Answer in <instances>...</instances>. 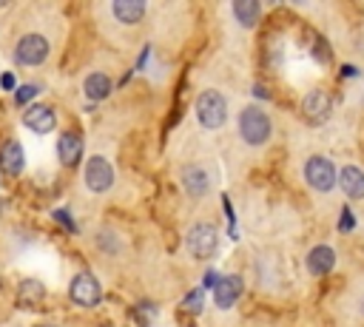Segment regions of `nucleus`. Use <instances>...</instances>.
<instances>
[{"mask_svg":"<svg viewBox=\"0 0 364 327\" xmlns=\"http://www.w3.org/2000/svg\"><path fill=\"white\" fill-rule=\"evenodd\" d=\"M270 117L259 108V105H247L242 114H239V134L247 145H264L267 136H270Z\"/></svg>","mask_w":364,"mask_h":327,"instance_id":"f257e3e1","label":"nucleus"},{"mask_svg":"<svg viewBox=\"0 0 364 327\" xmlns=\"http://www.w3.org/2000/svg\"><path fill=\"white\" fill-rule=\"evenodd\" d=\"M196 119H199L205 128H219V125H225V119H228V100H225L219 91H213V88L202 91V94L196 97Z\"/></svg>","mask_w":364,"mask_h":327,"instance_id":"f03ea898","label":"nucleus"},{"mask_svg":"<svg viewBox=\"0 0 364 327\" xmlns=\"http://www.w3.org/2000/svg\"><path fill=\"white\" fill-rule=\"evenodd\" d=\"M185 245H188V253L193 259H210L216 253V247H219V233H216V227L210 222H196L188 230Z\"/></svg>","mask_w":364,"mask_h":327,"instance_id":"7ed1b4c3","label":"nucleus"},{"mask_svg":"<svg viewBox=\"0 0 364 327\" xmlns=\"http://www.w3.org/2000/svg\"><path fill=\"white\" fill-rule=\"evenodd\" d=\"M304 182L313 188V191H333L336 188V182H338V176H336V165L327 159V156H310L307 162H304Z\"/></svg>","mask_w":364,"mask_h":327,"instance_id":"20e7f679","label":"nucleus"},{"mask_svg":"<svg viewBox=\"0 0 364 327\" xmlns=\"http://www.w3.org/2000/svg\"><path fill=\"white\" fill-rule=\"evenodd\" d=\"M68 296L80 304V307H94V304H100V299H102V290H100V282L91 276V273H77L74 279H71V284H68Z\"/></svg>","mask_w":364,"mask_h":327,"instance_id":"39448f33","label":"nucleus"},{"mask_svg":"<svg viewBox=\"0 0 364 327\" xmlns=\"http://www.w3.org/2000/svg\"><path fill=\"white\" fill-rule=\"evenodd\" d=\"M14 57L23 65H40L48 57V40L43 34H26L20 37V43L14 45Z\"/></svg>","mask_w":364,"mask_h":327,"instance_id":"423d86ee","label":"nucleus"},{"mask_svg":"<svg viewBox=\"0 0 364 327\" xmlns=\"http://www.w3.org/2000/svg\"><path fill=\"white\" fill-rule=\"evenodd\" d=\"M85 185L94 191V193H102L114 185V168L105 156H91L85 162Z\"/></svg>","mask_w":364,"mask_h":327,"instance_id":"0eeeda50","label":"nucleus"},{"mask_svg":"<svg viewBox=\"0 0 364 327\" xmlns=\"http://www.w3.org/2000/svg\"><path fill=\"white\" fill-rule=\"evenodd\" d=\"M330 108H333V100H330V94L324 88H313L301 102L304 119H310V122H324L330 117Z\"/></svg>","mask_w":364,"mask_h":327,"instance_id":"6e6552de","label":"nucleus"},{"mask_svg":"<svg viewBox=\"0 0 364 327\" xmlns=\"http://www.w3.org/2000/svg\"><path fill=\"white\" fill-rule=\"evenodd\" d=\"M57 156H60V162H63L65 168L80 165V159H82V136L74 134V131L60 134V136H57Z\"/></svg>","mask_w":364,"mask_h":327,"instance_id":"1a4fd4ad","label":"nucleus"},{"mask_svg":"<svg viewBox=\"0 0 364 327\" xmlns=\"http://www.w3.org/2000/svg\"><path fill=\"white\" fill-rule=\"evenodd\" d=\"M239 296H242V279L239 276H222L213 287V301H216L219 310L233 307L239 301Z\"/></svg>","mask_w":364,"mask_h":327,"instance_id":"9d476101","label":"nucleus"},{"mask_svg":"<svg viewBox=\"0 0 364 327\" xmlns=\"http://www.w3.org/2000/svg\"><path fill=\"white\" fill-rule=\"evenodd\" d=\"M23 122H26V128H31L34 134H48V131H54V111L48 108V105H40V102H34L31 108H26V114H23Z\"/></svg>","mask_w":364,"mask_h":327,"instance_id":"9b49d317","label":"nucleus"},{"mask_svg":"<svg viewBox=\"0 0 364 327\" xmlns=\"http://www.w3.org/2000/svg\"><path fill=\"white\" fill-rule=\"evenodd\" d=\"M23 165H26V156H23V145H20L17 139H6V142L0 145V168H3L6 173L17 176V173L23 171Z\"/></svg>","mask_w":364,"mask_h":327,"instance_id":"f8f14e48","label":"nucleus"},{"mask_svg":"<svg viewBox=\"0 0 364 327\" xmlns=\"http://www.w3.org/2000/svg\"><path fill=\"white\" fill-rule=\"evenodd\" d=\"M333 264H336V250H333L330 245H316V247L307 253V270H310L313 276L330 273Z\"/></svg>","mask_w":364,"mask_h":327,"instance_id":"ddd939ff","label":"nucleus"},{"mask_svg":"<svg viewBox=\"0 0 364 327\" xmlns=\"http://www.w3.org/2000/svg\"><path fill=\"white\" fill-rule=\"evenodd\" d=\"M338 185H341V191H344L350 199H364V171H361V168H355V165L341 168Z\"/></svg>","mask_w":364,"mask_h":327,"instance_id":"4468645a","label":"nucleus"},{"mask_svg":"<svg viewBox=\"0 0 364 327\" xmlns=\"http://www.w3.org/2000/svg\"><path fill=\"white\" fill-rule=\"evenodd\" d=\"M182 185H185V191H188L191 196H202V193H208V188H210V176H208L199 165H185V168H182Z\"/></svg>","mask_w":364,"mask_h":327,"instance_id":"2eb2a0df","label":"nucleus"},{"mask_svg":"<svg viewBox=\"0 0 364 327\" xmlns=\"http://www.w3.org/2000/svg\"><path fill=\"white\" fill-rule=\"evenodd\" d=\"M82 91H85V97L88 100H105L111 91H114V82H111V77L108 74H102V71H94V74H88L85 77V82H82Z\"/></svg>","mask_w":364,"mask_h":327,"instance_id":"dca6fc26","label":"nucleus"},{"mask_svg":"<svg viewBox=\"0 0 364 327\" xmlns=\"http://www.w3.org/2000/svg\"><path fill=\"white\" fill-rule=\"evenodd\" d=\"M43 296H46V287L37 279H23L17 287V304L20 307H37L43 301Z\"/></svg>","mask_w":364,"mask_h":327,"instance_id":"f3484780","label":"nucleus"},{"mask_svg":"<svg viewBox=\"0 0 364 327\" xmlns=\"http://www.w3.org/2000/svg\"><path fill=\"white\" fill-rule=\"evenodd\" d=\"M111 11H114V17L119 20V23H139L142 20V14H145V3L142 0H117L114 6H111Z\"/></svg>","mask_w":364,"mask_h":327,"instance_id":"a211bd4d","label":"nucleus"},{"mask_svg":"<svg viewBox=\"0 0 364 327\" xmlns=\"http://www.w3.org/2000/svg\"><path fill=\"white\" fill-rule=\"evenodd\" d=\"M259 11H262V6H259L256 0H233V14H236V20H239L245 28H250V26L256 23Z\"/></svg>","mask_w":364,"mask_h":327,"instance_id":"6ab92c4d","label":"nucleus"},{"mask_svg":"<svg viewBox=\"0 0 364 327\" xmlns=\"http://www.w3.org/2000/svg\"><path fill=\"white\" fill-rule=\"evenodd\" d=\"M202 301H205L202 290H191V293L182 299V310H185V313H199V310H202Z\"/></svg>","mask_w":364,"mask_h":327,"instance_id":"aec40b11","label":"nucleus"},{"mask_svg":"<svg viewBox=\"0 0 364 327\" xmlns=\"http://www.w3.org/2000/svg\"><path fill=\"white\" fill-rule=\"evenodd\" d=\"M37 91H40L37 85H20V88H17V94H14L17 105H26L28 100H34V94H37Z\"/></svg>","mask_w":364,"mask_h":327,"instance_id":"412c9836","label":"nucleus"},{"mask_svg":"<svg viewBox=\"0 0 364 327\" xmlns=\"http://www.w3.org/2000/svg\"><path fill=\"white\" fill-rule=\"evenodd\" d=\"M353 227H355V216H353L350 208H344L341 216H338V230H341V233H350Z\"/></svg>","mask_w":364,"mask_h":327,"instance_id":"4be33fe9","label":"nucleus"},{"mask_svg":"<svg viewBox=\"0 0 364 327\" xmlns=\"http://www.w3.org/2000/svg\"><path fill=\"white\" fill-rule=\"evenodd\" d=\"M54 219H60V222L65 225V230H77V225L71 222V216H68L65 210H54Z\"/></svg>","mask_w":364,"mask_h":327,"instance_id":"5701e85b","label":"nucleus"},{"mask_svg":"<svg viewBox=\"0 0 364 327\" xmlns=\"http://www.w3.org/2000/svg\"><path fill=\"white\" fill-rule=\"evenodd\" d=\"M0 85H3V88H6V91H11V88H14V85H17V80H14V74H9V71H6V74H3V77H0Z\"/></svg>","mask_w":364,"mask_h":327,"instance_id":"b1692460","label":"nucleus"},{"mask_svg":"<svg viewBox=\"0 0 364 327\" xmlns=\"http://www.w3.org/2000/svg\"><path fill=\"white\" fill-rule=\"evenodd\" d=\"M219 279H222V276H216V270H208V276H205V287H210V290H213Z\"/></svg>","mask_w":364,"mask_h":327,"instance_id":"393cba45","label":"nucleus"},{"mask_svg":"<svg viewBox=\"0 0 364 327\" xmlns=\"http://www.w3.org/2000/svg\"><path fill=\"white\" fill-rule=\"evenodd\" d=\"M37 327H54V324H37Z\"/></svg>","mask_w":364,"mask_h":327,"instance_id":"a878e982","label":"nucleus"},{"mask_svg":"<svg viewBox=\"0 0 364 327\" xmlns=\"http://www.w3.org/2000/svg\"><path fill=\"white\" fill-rule=\"evenodd\" d=\"M361 310H364V307H361Z\"/></svg>","mask_w":364,"mask_h":327,"instance_id":"bb28decb","label":"nucleus"}]
</instances>
